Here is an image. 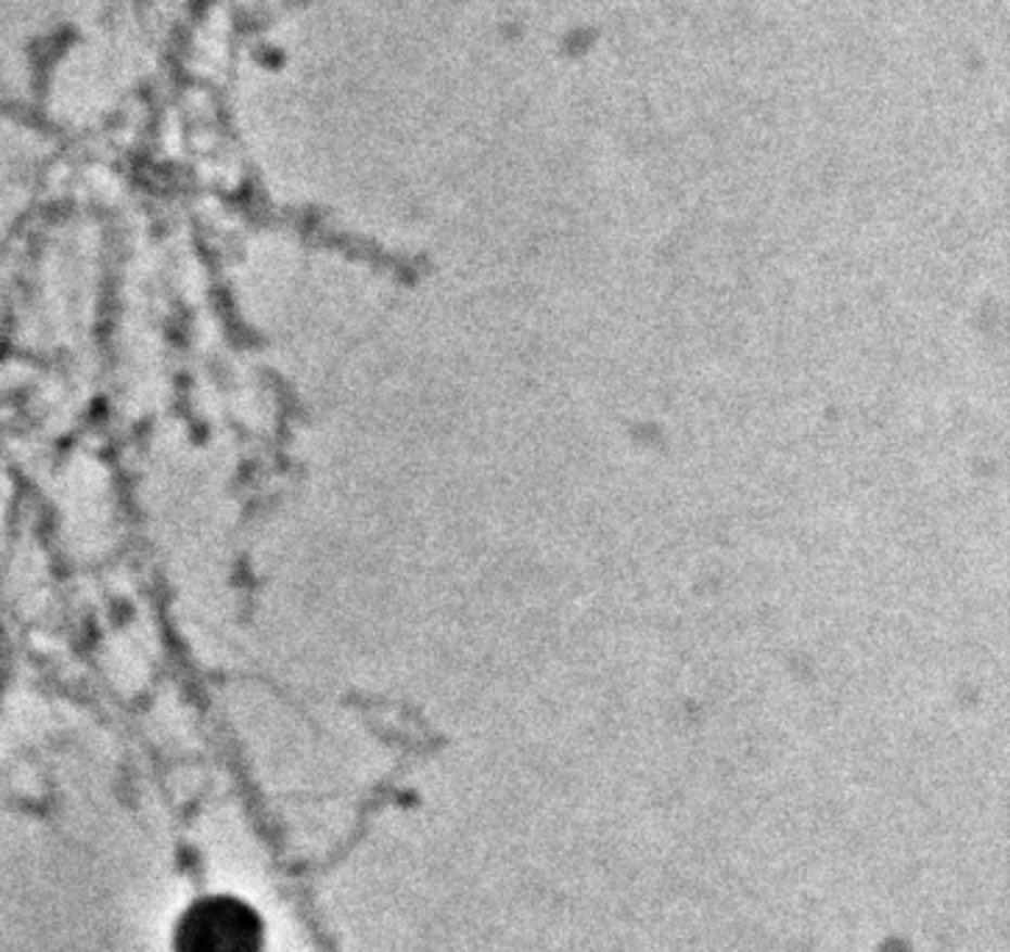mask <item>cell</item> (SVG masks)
Masks as SVG:
<instances>
[{
  "mask_svg": "<svg viewBox=\"0 0 1010 952\" xmlns=\"http://www.w3.org/2000/svg\"><path fill=\"white\" fill-rule=\"evenodd\" d=\"M263 922L245 902L212 897L184 914L176 952H263Z\"/></svg>",
  "mask_w": 1010,
  "mask_h": 952,
  "instance_id": "1",
  "label": "cell"
}]
</instances>
